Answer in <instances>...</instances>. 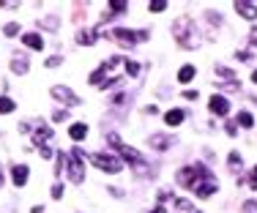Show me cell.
Masks as SVG:
<instances>
[{
    "mask_svg": "<svg viewBox=\"0 0 257 213\" xmlns=\"http://www.w3.org/2000/svg\"><path fill=\"white\" fill-rule=\"evenodd\" d=\"M211 169L205 167V164H194V167H183V169H178V175H175V180L183 186V188H197L200 183H203L205 178H211Z\"/></svg>",
    "mask_w": 257,
    "mask_h": 213,
    "instance_id": "1",
    "label": "cell"
},
{
    "mask_svg": "<svg viewBox=\"0 0 257 213\" xmlns=\"http://www.w3.org/2000/svg\"><path fill=\"white\" fill-rule=\"evenodd\" d=\"M186 118V112L183 109H170L167 115H164V120H167V126H181V120Z\"/></svg>",
    "mask_w": 257,
    "mask_h": 213,
    "instance_id": "18",
    "label": "cell"
},
{
    "mask_svg": "<svg viewBox=\"0 0 257 213\" xmlns=\"http://www.w3.org/2000/svg\"><path fill=\"white\" fill-rule=\"evenodd\" d=\"M148 30H126V28H115V30H109L107 33V39L112 41V44H118V47H123V50H132L137 41H145L148 39Z\"/></svg>",
    "mask_w": 257,
    "mask_h": 213,
    "instance_id": "2",
    "label": "cell"
},
{
    "mask_svg": "<svg viewBox=\"0 0 257 213\" xmlns=\"http://www.w3.org/2000/svg\"><path fill=\"white\" fill-rule=\"evenodd\" d=\"M151 145H154L156 150H167L170 145H175V139L164 137V134H154V137H151Z\"/></svg>",
    "mask_w": 257,
    "mask_h": 213,
    "instance_id": "13",
    "label": "cell"
},
{
    "mask_svg": "<svg viewBox=\"0 0 257 213\" xmlns=\"http://www.w3.org/2000/svg\"><path fill=\"white\" fill-rule=\"evenodd\" d=\"M194 74H197V71H194V66H183V69L178 71V82H183V85L192 82V80H194Z\"/></svg>",
    "mask_w": 257,
    "mask_h": 213,
    "instance_id": "20",
    "label": "cell"
},
{
    "mask_svg": "<svg viewBox=\"0 0 257 213\" xmlns=\"http://www.w3.org/2000/svg\"><path fill=\"white\" fill-rule=\"evenodd\" d=\"M128 9L126 3H120V0H112V3L107 6V11L109 14H104V20H112V17H118V14H123V11Z\"/></svg>",
    "mask_w": 257,
    "mask_h": 213,
    "instance_id": "16",
    "label": "cell"
},
{
    "mask_svg": "<svg viewBox=\"0 0 257 213\" xmlns=\"http://www.w3.org/2000/svg\"><path fill=\"white\" fill-rule=\"evenodd\" d=\"M11 71H14V74H28V58L25 55H17V58L11 60Z\"/></svg>",
    "mask_w": 257,
    "mask_h": 213,
    "instance_id": "15",
    "label": "cell"
},
{
    "mask_svg": "<svg viewBox=\"0 0 257 213\" xmlns=\"http://www.w3.org/2000/svg\"><path fill=\"white\" fill-rule=\"evenodd\" d=\"M107 142L112 145V148L118 150V153L123 156V159H126L128 164H134V169H137V172H143V167H145L143 156H140V153H137V150H134V148H128V145H123V142H120V137H118V134H115V131H109V134H107Z\"/></svg>",
    "mask_w": 257,
    "mask_h": 213,
    "instance_id": "3",
    "label": "cell"
},
{
    "mask_svg": "<svg viewBox=\"0 0 257 213\" xmlns=\"http://www.w3.org/2000/svg\"><path fill=\"white\" fill-rule=\"evenodd\" d=\"M246 183H249V188H257V167L252 169V175L246 178Z\"/></svg>",
    "mask_w": 257,
    "mask_h": 213,
    "instance_id": "31",
    "label": "cell"
},
{
    "mask_svg": "<svg viewBox=\"0 0 257 213\" xmlns=\"http://www.w3.org/2000/svg\"><path fill=\"white\" fill-rule=\"evenodd\" d=\"M252 82H254V85H257V71H254V74H252Z\"/></svg>",
    "mask_w": 257,
    "mask_h": 213,
    "instance_id": "43",
    "label": "cell"
},
{
    "mask_svg": "<svg viewBox=\"0 0 257 213\" xmlns=\"http://www.w3.org/2000/svg\"><path fill=\"white\" fill-rule=\"evenodd\" d=\"M90 161H93V167H99L101 172H109V175H115V172L123 169V164H120L118 156H109V153H93Z\"/></svg>",
    "mask_w": 257,
    "mask_h": 213,
    "instance_id": "6",
    "label": "cell"
},
{
    "mask_svg": "<svg viewBox=\"0 0 257 213\" xmlns=\"http://www.w3.org/2000/svg\"><path fill=\"white\" fill-rule=\"evenodd\" d=\"M183 99H189V101H197V90H183Z\"/></svg>",
    "mask_w": 257,
    "mask_h": 213,
    "instance_id": "34",
    "label": "cell"
},
{
    "mask_svg": "<svg viewBox=\"0 0 257 213\" xmlns=\"http://www.w3.org/2000/svg\"><path fill=\"white\" fill-rule=\"evenodd\" d=\"M17 109V104L9 99V96H0V115H11Z\"/></svg>",
    "mask_w": 257,
    "mask_h": 213,
    "instance_id": "21",
    "label": "cell"
},
{
    "mask_svg": "<svg viewBox=\"0 0 257 213\" xmlns=\"http://www.w3.org/2000/svg\"><path fill=\"white\" fill-rule=\"evenodd\" d=\"M3 33L6 36H17V33H20V25H17V22H9V25L3 28Z\"/></svg>",
    "mask_w": 257,
    "mask_h": 213,
    "instance_id": "27",
    "label": "cell"
},
{
    "mask_svg": "<svg viewBox=\"0 0 257 213\" xmlns=\"http://www.w3.org/2000/svg\"><path fill=\"white\" fill-rule=\"evenodd\" d=\"M249 44H252V47H257V28L252 30V33H249Z\"/></svg>",
    "mask_w": 257,
    "mask_h": 213,
    "instance_id": "37",
    "label": "cell"
},
{
    "mask_svg": "<svg viewBox=\"0 0 257 213\" xmlns=\"http://www.w3.org/2000/svg\"><path fill=\"white\" fill-rule=\"evenodd\" d=\"M20 3H11V0H0V9H17Z\"/></svg>",
    "mask_w": 257,
    "mask_h": 213,
    "instance_id": "35",
    "label": "cell"
},
{
    "mask_svg": "<svg viewBox=\"0 0 257 213\" xmlns=\"http://www.w3.org/2000/svg\"><path fill=\"white\" fill-rule=\"evenodd\" d=\"M154 213H167V210H164L162 205H156V208H154Z\"/></svg>",
    "mask_w": 257,
    "mask_h": 213,
    "instance_id": "41",
    "label": "cell"
},
{
    "mask_svg": "<svg viewBox=\"0 0 257 213\" xmlns=\"http://www.w3.org/2000/svg\"><path fill=\"white\" fill-rule=\"evenodd\" d=\"M60 197H63V186L55 183V186H52V199H60Z\"/></svg>",
    "mask_w": 257,
    "mask_h": 213,
    "instance_id": "32",
    "label": "cell"
},
{
    "mask_svg": "<svg viewBox=\"0 0 257 213\" xmlns=\"http://www.w3.org/2000/svg\"><path fill=\"white\" fill-rule=\"evenodd\" d=\"M235 11L243 17V20H257V6H254V3H246V0H238V3H235Z\"/></svg>",
    "mask_w": 257,
    "mask_h": 213,
    "instance_id": "11",
    "label": "cell"
},
{
    "mask_svg": "<svg viewBox=\"0 0 257 213\" xmlns=\"http://www.w3.org/2000/svg\"><path fill=\"white\" fill-rule=\"evenodd\" d=\"M216 188H219V183H216V178H205L203 183H200L197 188H194V194H197L200 199H208V197H213V194H216Z\"/></svg>",
    "mask_w": 257,
    "mask_h": 213,
    "instance_id": "8",
    "label": "cell"
},
{
    "mask_svg": "<svg viewBox=\"0 0 257 213\" xmlns=\"http://www.w3.org/2000/svg\"><path fill=\"white\" fill-rule=\"evenodd\" d=\"M85 164H79L77 159H71V156H66V153H58V167H55V172H69V178H71V183H82L85 180Z\"/></svg>",
    "mask_w": 257,
    "mask_h": 213,
    "instance_id": "4",
    "label": "cell"
},
{
    "mask_svg": "<svg viewBox=\"0 0 257 213\" xmlns=\"http://www.w3.org/2000/svg\"><path fill=\"white\" fill-rule=\"evenodd\" d=\"M235 58H238V60H243V63H246V60H252V58H249V52H238Z\"/></svg>",
    "mask_w": 257,
    "mask_h": 213,
    "instance_id": "39",
    "label": "cell"
},
{
    "mask_svg": "<svg viewBox=\"0 0 257 213\" xmlns=\"http://www.w3.org/2000/svg\"><path fill=\"white\" fill-rule=\"evenodd\" d=\"M52 118H55V120H58V123H60V120H66V118H69V112H66V109H58V112H55Z\"/></svg>",
    "mask_w": 257,
    "mask_h": 213,
    "instance_id": "33",
    "label": "cell"
},
{
    "mask_svg": "<svg viewBox=\"0 0 257 213\" xmlns=\"http://www.w3.org/2000/svg\"><path fill=\"white\" fill-rule=\"evenodd\" d=\"M50 93H52V99H58L60 104H66V107H77L79 104V96L71 88H66V85H52Z\"/></svg>",
    "mask_w": 257,
    "mask_h": 213,
    "instance_id": "7",
    "label": "cell"
},
{
    "mask_svg": "<svg viewBox=\"0 0 257 213\" xmlns=\"http://www.w3.org/2000/svg\"><path fill=\"white\" fill-rule=\"evenodd\" d=\"M238 123H241L243 129H252V126H254V118H252L249 112H241V115H238Z\"/></svg>",
    "mask_w": 257,
    "mask_h": 213,
    "instance_id": "23",
    "label": "cell"
},
{
    "mask_svg": "<svg viewBox=\"0 0 257 213\" xmlns=\"http://www.w3.org/2000/svg\"><path fill=\"white\" fill-rule=\"evenodd\" d=\"M63 63V58L60 55H52V58H47V69H55V66H60Z\"/></svg>",
    "mask_w": 257,
    "mask_h": 213,
    "instance_id": "28",
    "label": "cell"
},
{
    "mask_svg": "<svg viewBox=\"0 0 257 213\" xmlns=\"http://www.w3.org/2000/svg\"><path fill=\"white\" fill-rule=\"evenodd\" d=\"M3 180H6V178H3V167H0V188H3Z\"/></svg>",
    "mask_w": 257,
    "mask_h": 213,
    "instance_id": "42",
    "label": "cell"
},
{
    "mask_svg": "<svg viewBox=\"0 0 257 213\" xmlns=\"http://www.w3.org/2000/svg\"><path fill=\"white\" fill-rule=\"evenodd\" d=\"M52 137V129L50 126H39V129L33 131V142H36V148H39L41 142H44V139H50Z\"/></svg>",
    "mask_w": 257,
    "mask_h": 213,
    "instance_id": "19",
    "label": "cell"
},
{
    "mask_svg": "<svg viewBox=\"0 0 257 213\" xmlns=\"http://www.w3.org/2000/svg\"><path fill=\"white\" fill-rule=\"evenodd\" d=\"M28 175H30V169L25 167V164H17V167H11V180H14V186H25L28 183Z\"/></svg>",
    "mask_w": 257,
    "mask_h": 213,
    "instance_id": "10",
    "label": "cell"
},
{
    "mask_svg": "<svg viewBox=\"0 0 257 213\" xmlns=\"http://www.w3.org/2000/svg\"><path fill=\"white\" fill-rule=\"evenodd\" d=\"M22 41H25V47H30V50H41V47H44V39H41L39 33H25Z\"/></svg>",
    "mask_w": 257,
    "mask_h": 213,
    "instance_id": "14",
    "label": "cell"
},
{
    "mask_svg": "<svg viewBox=\"0 0 257 213\" xmlns=\"http://www.w3.org/2000/svg\"><path fill=\"white\" fill-rule=\"evenodd\" d=\"M39 153L41 159H52V148H47V145H39Z\"/></svg>",
    "mask_w": 257,
    "mask_h": 213,
    "instance_id": "30",
    "label": "cell"
},
{
    "mask_svg": "<svg viewBox=\"0 0 257 213\" xmlns=\"http://www.w3.org/2000/svg\"><path fill=\"white\" fill-rule=\"evenodd\" d=\"M69 137L74 139V142H79V139H85V137H88V126H85V123H74V126L69 129Z\"/></svg>",
    "mask_w": 257,
    "mask_h": 213,
    "instance_id": "17",
    "label": "cell"
},
{
    "mask_svg": "<svg viewBox=\"0 0 257 213\" xmlns=\"http://www.w3.org/2000/svg\"><path fill=\"white\" fill-rule=\"evenodd\" d=\"M109 194H112V197H123V191H120L118 186H109Z\"/></svg>",
    "mask_w": 257,
    "mask_h": 213,
    "instance_id": "36",
    "label": "cell"
},
{
    "mask_svg": "<svg viewBox=\"0 0 257 213\" xmlns=\"http://www.w3.org/2000/svg\"><path fill=\"white\" fill-rule=\"evenodd\" d=\"M208 109H211L213 115H219V118H224V115L230 112V101L224 99V96H213V99L208 101Z\"/></svg>",
    "mask_w": 257,
    "mask_h": 213,
    "instance_id": "9",
    "label": "cell"
},
{
    "mask_svg": "<svg viewBox=\"0 0 257 213\" xmlns=\"http://www.w3.org/2000/svg\"><path fill=\"white\" fill-rule=\"evenodd\" d=\"M189 28H194V20L192 17H178L173 25V33H175V41L183 47V50H192V47H197V41H192L189 36H194Z\"/></svg>",
    "mask_w": 257,
    "mask_h": 213,
    "instance_id": "5",
    "label": "cell"
},
{
    "mask_svg": "<svg viewBox=\"0 0 257 213\" xmlns=\"http://www.w3.org/2000/svg\"><path fill=\"white\" fill-rule=\"evenodd\" d=\"M123 101H126V96H123V93H118V96H115V99H112V104H118V107H120V104H123Z\"/></svg>",
    "mask_w": 257,
    "mask_h": 213,
    "instance_id": "38",
    "label": "cell"
},
{
    "mask_svg": "<svg viewBox=\"0 0 257 213\" xmlns=\"http://www.w3.org/2000/svg\"><path fill=\"white\" fill-rule=\"evenodd\" d=\"M148 9L159 14V11H164V9H167V0H151V6H148Z\"/></svg>",
    "mask_w": 257,
    "mask_h": 213,
    "instance_id": "25",
    "label": "cell"
},
{
    "mask_svg": "<svg viewBox=\"0 0 257 213\" xmlns=\"http://www.w3.org/2000/svg\"><path fill=\"white\" fill-rule=\"evenodd\" d=\"M96 41H99V36H96V30H79V36H77V44H82V47H93Z\"/></svg>",
    "mask_w": 257,
    "mask_h": 213,
    "instance_id": "12",
    "label": "cell"
},
{
    "mask_svg": "<svg viewBox=\"0 0 257 213\" xmlns=\"http://www.w3.org/2000/svg\"><path fill=\"white\" fill-rule=\"evenodd\" d=\"M227 161H230V169H241V164H243V161H241V156H238L235 150H232V153L227 156Z\"/></svg>",
    "mask_w": 257,
    "mask_h": 213,
    "instance_id": "24",
    "label": "cell"
},
{
    "mask_svg": "<svg viewBox=\"0 0 257 213\" xmlns=\"http://www.w3.org/2000/svg\"><path fill=\"white\" fill-rule=\"evenodd\" d=\"M123 66H126V71H128L132 77H137V74H140V66H137V63H132V60H126Z\"/></svg>",
    "mask_w": 257,
    "mask_h": 213,
    "instance_id": "29",
    "label": "cell"
},
{
    "mask_svg": "<svg viewBox=\"0 0 257 213\" xmlns=\"http://www.w3.org/2000/svg\"><path fill=\"white\" fill-rule=\"evenodd\" d=\"M39 25L47 28V30H55V28H58V14H50L47 20H39Z\"/></svg>",
    "mask_w": 257,
    "mask_h": 213,
    "instance_id": "22",
    "label": "cell"
},
{
    "mask_svg": "<svg viewBox=\"0 0 257 213\" xmlns=\"http://www.w3.org/2000/svg\"><path fill=\"white\" fill-rule=\"evenodd\" d=\"M216 74H219V77H224V80H235V74H232L227 66H216Z\"/></svg>",
    "mask_w": 257,
    "mask_h": 213,
    "instance_id": "26",
    "label": "cell"
},
{
    "mask_svg": "<svg viewBox=\"0 0 257 213\" xmlns=\"http://www.w3.org/2000/svg\"><path fill=\"white\" fill-rule=\"evenodd\" d=\"M235 131H238L235 123H227V134H230V137H235Z\"/></svg>",
    "mask_w": 257,
    "mask_h": 213,
    "instance_id": "40",
    "label": "cell"
}]
</instances>
